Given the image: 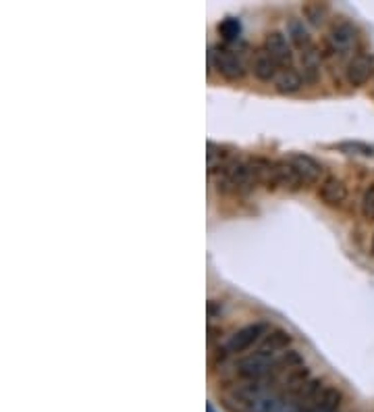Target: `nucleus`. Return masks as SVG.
I'll return each instance as SVG.
<instances>
[{"label":"nucleus","mask_w":374,"mask_h":412,"mask_svg":"<svg viewBox=\"0 0 374 412\" xmlns=\"http://www.w3.org/2000/svg\"><path fill=\"white\" fill-rule=\"evenodd\" d=\"M268 331H270V327H268L266 323H252V325H246V327H241L239 331H235L233 336L224 341L223 348H219L217 356H219L221 360H224V358L231 356V354H241V352L250 350L254 343L262 341L264 337L268 336Z\"/></svg>","instance_id":"nucleus-1"},{"label":"nucleus","mask_w":374,"mask_h":412,"mask_svg":"<svg viewBox=\"0 0 374 412\" xmlns=\"http://www.w3.org/2000/svg\"><path fill=\"white\" fill-rule=\"evenodd\" d=\"M208 67L224 77L227 81H239L246 75V65L239 54L227 46H212L208 52Z\"/></svg>","instance_id":"nucleus-2"},{"label":"nucleus","mask_w":374,"mask_h":412,"mask_svg":"<svg viewBox=\"0 0 374 412\" xmlns=\"http://www.w3.org/2000/svg\"><path fill=\"white\" fill-rule=\"evenodd\" d=\"M356 42H358L356 28L351 23H347V21H341V23H337V25L331 28V32L327 36V50H329V54L341 59V57L351 52Z\"/></svg>","instance_id":"nucleus-3"},{"label":"nucleus","mask_w":374,"mask_h":412,"mask_svg":"<svg viewBox=\"0 0 374 412\" xmlns=\"http://www.w3.org/2000/svg\"><path fill=\"white\" fill-rule=\"evenodd\" d=\"M264 50L275 59V63L281 69H291L294 50H291V44L283 32H268L264 37Z\"/></svg>","instance_id":"nucleus-4"},{"label":"nucleus","mask_w":374,"mask_h":412,"mask_svg":"<svg viewBox=\"0 0 374 412\" xmlns=\"http://www.w3.org/2000/svg\"><path fill=\"white\" fill-rule=\"evenodd\" d=\"M374 73V57L368 52H360L349 59L345 67V81L354 88L364 86Z\"/></svg>","instance_id":"nucleus-5"},{"label":"nucleus","mask_w":374,"mask_h":412,"mask_svg":"<svg viewBox=\"0 0 374 412\" xmlns=\"http://www.w3.org/2000/svg\"><path fill=\"white\" fill-rule=\"evenodd\" d=\"M287 163L296 169V173L299 175L303 187L318 184L320 177H322V165L318 160H314L312 156H308V154H298V152L296 154H289L287 156Z\"/></svg>","instance_id":"nucleus-6"},{"label":"nucleus","mask_w":374,"mask_h":412,"mask_svg":"<svg viewBox=\"0 0 374 412\" xmlns=\"http://www.w3.org/2000/svg\"><path fill=\"white\" fill-rule=\"evenodd\" d=\"M318 198L327 206H341L347 200V186L339 177H325L318 187Z\"/></svg>","instance_id":"nucleus-7"},{"label":"nucleus","mask_w":374,"mask_h":412,"mask_svg":"<svg viewBox=\"0 0 374 412\" xmlns=\"http://www.w3.org/2000/svg\"><path fill=\"white\" fill-rule=\"evenodd\" d=\"M291 341H294V337H291L289 331H285V329H270L268 336L260 341L256 352L262 354V356H266V358H275L277 354H283V350H287L291 346Z\"/></svg>","instance_id":"nucleus-8"},{"label":"nucleus","mask_w":374,"mask_h":412,"mask_svg":"<svg viewBox=\"0 0 374 412\" xmlns=\"http://www.w3.org/2000/svg\"><path fill=\"white\" fill-rule=\"evenodd\" d=\"M275 187H285L289 192H298L299 187H303L299 175L296 173V169L285 160H277L275 163V171H272V184H270V189Z\"/></svg>","instance_id":"nucleus-9"},{"label":"nucleus","mask_w":374,"mask_h":412,"mask_svg":"<svg viewBox=\"0 0 374 412\" xmlns=\"http://www.w3.org/2000/svg\"><path fill=\"white\" fill-rule=\"evenodd\" d=\"M252 71H254V77L260 79V81H275V77L279 75L281 67L275 63V59H272L264 48H260V50L254 54Z\"/></svg>","instance_id":"nucleus-10"},{"label":"nucleus","mask_w":374,"mask_h":412,"mask_svg":"<svg viewBox=\"0 0 374 412\" xmlns=\"http://www.w3.org/2000/svg\"><path fill=\"white\" fill-rule=\"evenodd\" d=\"M299 63H301V77L303 81H318L320 77V52L316 46H310L308 50L299 52Z\"/></svg>","instance_id":"nucleus-11"},{"label":"nucleus","mask_w":374,"mask_h":412,"mask_svg":"<svg viewBox=\"0 0 374 412\" xmlns=\"http://www.w3.org/2000/svg\"><path fill=\"white\" fill-rule=\"evenodd\" d=\"M272 83H275V90L279 94H296L303 86V77L294 67L291 69H281Z\"/></svg>","instance_id":"nucleus-12"},{"label":"nucleus","mask_w":374,"mask_h":412,"mask_svg":"<svg viewBox=\"0 0 374 412\" xmlns=\"http://www.w3.org/2000/svg\"><path fill=\"white\" fill-rule=\"evenodd\" d=\"M287 37H289V42L299 48V50H308L310 46H314L312 44V36H310V30L303 25V21L301 19H289V23H287Z\"/></svg>","instance_id":"nucleus-13"},{"label":"nucleus","mask_w":374,"mask_h":412,"mask_svg":"<svg viewBox=\"0 0 374 412\" xmlns=\"http://www.w3.org/2000/svg\"><path fill=\"white\" fill-rule=\"evenodd\" d=\"M301 13L310 21V25L320 28L325 23V19H327L329 8H327V4H320V2H308V4L301 6Z\"/></svg>","instance_id":"nucleus-14"},{"label":"nucleus","mask_w":374,"mask_h":412,"mask_svg":"<svg viewBox=\"0 0 374 412\" xmlns=\"http://www.w3.org/2000/svg\"><path fill=\"white\" fill-rule=\"evenodd\" d=\"M217 32H219V36L227 40V42H233V40H237V37L241 36V23H239V19H235V17H227L223 19L219 25H217Z\"/></svg>","instance_id":"nucleus-15"},{"label":"nucleus","mask_w":374,"mask_h":412,"mask_svg":"<svg viewBox=\"0 0 374 412\" xmlns=\"http://www.w3.org/2000/svg\"><path fill=\"white\" fill-rule=\"evenodd\" d=\"M339 150L345 154H362V156H373L374 154L373 146L362 144V142H343V144H339Z\"/></svg>","instance_id":"nucleus-16"},{"label":"nucleus","mask_w":374,"mask_h":412,"mask_svg":"<svg viewBox=\"0 0 374 412\" xmlns=\"http://www.w3.org/2000/svg\"><path fill=\"white\" fill-rule=\"evenodd\" d=\"M362 217L366 221H374V184L362 196Z\"/></svg>","instance_id":"nucleus-17"},{"label":"nucleus","mask_w":374,"mask_h":412,"mask_svg":"<svg viewBox=\"0 0 374 412\" xmlns=\"http://www.w3.org/2000/svg\"><path fill=\"white\" fill-rule=\"evenodd\" d=\"M221 310H223L221 302H217V300H210V302H208V317H210V319H215L217 314H221Z\"/></svg>","instance_id":"nucleus-18"},{"label":"nucleus","mask_w":374,"mask_h":412,"mask_svg":"<svg viewBox=\"0 0 374 412\" xmlns=\"http://www.w3.org/2000/svg\"><path fill=\"white\" fill-rule=\"evenodd\" d=\"M221 336H223V329H221V327H212V325L208 327V341H210V343H212L215 339H219Z\"/></svg>","instance_id":"nucleus-19"},{"label":"nucleus","mask_w":374,"mask_h":412,"mask_svg":"<svg viewBox=\"0 0 374 412\" xmlns=\"http://www.w3.org/2000/svg\"><path fill=\"white\" fill-rule=\"evenodd\" d=\"M208 412H215V411H212V406H208Z\"/></svg>","instance_id":"nucleus-20"},{"label":"nucleus","mask_w":374,"mask_h":412,"mask_svg":"<svg viewBox=\"0 0 374 412\" xmlns=\"http://www.w3.org/2000/svg\"><path fill=\"white\" fill-rule=\"evenodd\" d=\"M373 252H374V240H373Z\"/></svg>","instance_id":"nucleus-21"}]
</instances>
